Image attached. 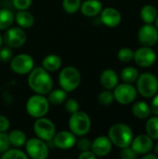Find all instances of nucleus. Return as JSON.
Masks as SVG:
<instances>
[{
    "instance_id": "41",
    "label": "nucleus",
    "mask_w": 158,
    "mask_h": 159,
    "mask_svg": "<svg viewBox=\"0 0 158 159\" xmlns=\"http://www.w3.org/2000/svg\"><path fill=\"white\" fill-rule=\"evenodd\" d=\"M78 157L79 159H95L97 157L94 155V153L91 150H88V151L81 152Z\"/></svg>"
},
{
    "instance_id": "42",
    "label": "nucleus",
    "mask_w": 158,
    "mask_h": 159,
    "mask_svg": "<svg viewBox=\"0 0 158 159\" xmlns=\"http://www.w3.org/2000/svg\"><path fill=\"white\" fill-rule=\"evenodd\" d=\"M142 159H158V156H156L155 153H147V154H145V155H143V157H142Z\"/></svg>"
},
{
    "instance_id": "23",
    "label": "nucleus",
    "mask_w": 158,
    "mask_h": 159,
    "mask_svg": "<svg viewBox=\"0 0 158 159\" xmlns=\"http://www.w3.org/2000/svg\"><path fill=\"white\" fill-rule=\"evenodd\" d=\"M47 100L49 104H54V105H60L63 103L67 97H68V92L65 91L64 89H51L47 93Z\"/></svg>"
},
{
    "instance_id": "11",
    "label": "nucleus",
    "mask_w": 158,
    "mask_h": 159,
    "mask_svg": "<svg viewBox=\"0 0 158 159\" xmlns=\"http://www.w3.org/2000/svg\"><path fill=\"white\" fill-rule=\"evenodd\" d=\"M4 42L7 46L10 48H20L23 46L27 40V34L23 28L20 26L9 27L7 29L4 36Z\"/></svg>"
},
{
    "instance_id": "22",
    "label": "nucleus",
    "mask_w": 158,
    "mask_h": 159,
    "mask_svg": "<svg viewBox=\"0 0 158 159\" xmlns=\"http://www.w3.org/2000/svg\"><path fill=\"white\" fill-rule=\"evenodd\" d=\"M62 64V61L60 56L56 54H49L46 56L42 61V67L47 72L58 71Z\"/></svg>"
},
{
    "instance_id": "37",
    "label": "nucleus",
    "mask_w": 158,
    "mask_h": 159,
    "mask_svg": "<svg viewBox=\"0 0 158 159\" xmlns=\"http://www.w3.org/2000/svg\"><path fill=\"white\" fill-rule=\"evenodd\" d=\"M33 0H12L14 7L18 10H26L32 5Z\"/></svg>"
},
{
    "instance_id": "40",
    "label": "nucleus",
    "mask_w": 158,
    "mask_h": 159,
    "mask_svg": "<svg viewBox=\"0 0 158 159\" xmlns=\"http://www.w3.org/2000/svg\"><path fill=\"white\" fill-rule=\"evenodd\" d=\"M150 106H151L152 113L155 116H158V92L153 97V100H152Z\"/></svg>"
},
{
    "instance_id": "8",
    "label": "nucleus",
    "mask_w": 158,
    "mask_h": 159,
    "mask_svg": "<svg viewBox=\"0 0 158 159\" xmlns=\"http://www.w3.org/2000/svg\"><path fill=\"white\" fill-rule=\"evenodd\" d=\"M25 153L28 157L33 159H46L49 155V150L45 141L39 138H31L26 141Z\"/></svg>"
},
{
    "instance_id": "44",
    "label": "nucleus",
    "mask_w": 158,
    "mask_h": 159,
    "mask_svg": "<svg viewBox=\"0 0 158 159\" xmlns=\"http://www.w3.org/2000/svg\"><path fill=\"white\" fill-rule=\"evenodd\" d=\"M3 42H4V39H3V36L0 34V48H1V46H2V44H3Z\"/></svg>"
},
{
    "instance_id": "17",
    "label": "nucleus",
    "mask_w": 158,
    "mask_h": 159,
    "mask_svg": "<svg viewBox=\"0 0 158 159\" xmlns=\"http://www.w3.org/2000/svg\"><path fill=\"white\" fill-rule=\"evenodd\" d=\"M100 14H101L102 22L109 28H115L121 23L122 20L121 13L115 7H109L102 8Z\"/></svg>"
},
{
    "instance_id": "7",
    "label": "nucleus",
    "mask_w": 158,
    "mask_h": 159,
    "mask_svg": "<svg viewBox=\"0 0 158 159\" xmlns=\"http://www.w3.org/2000/svg\"><path fill=\"white\" fill-rule=\"evenodd\" d=\"M34 131L37 138L45 142H49L52 141L56 133V127L52 120L42 116L36 118V121L34 124Z\"/></svg>"
},
{
    "instance_id": "20",
    "label": "nucleus",
    "mask_w": 158,
    "mask_h": 159,
    "mask_svg": "<svg viewBox=\"0 0 158 159\" xmlns=\"http://www.w3.org/2000/svg\"><path fill=\"white\" fill-rule=\"evenodd\" d=\"M15 20L17 24L23 29L31 28L34 24V17L31 12L27 11V9L19 10L15 14Z\"/></svg>"
},
{
    "instance_id": "36",
    "label": "nucleus",
    "mask_w": 158,
    "mask_h": 159,
    "mask_svg": "<svg viewBox=\"0 0 158 159\" xmlns=\"http://www.w3.org/2000/svg\"><path fill=\"white\" fill-rule=\"evenodd\" d=\"M120 157L123 159H136L138 157V155L134 152V150L129 145L128 147L121 149Z\"/></svg>"
},
{
    "instance_id": "4",
    "label": "nucleus",
    "mask_w": 158,
    "mask_h": 159,
    "mask_svg": "<svg viewBox=\"0 0 158 159\" xmlns=\"http://www.w3.org/2000/svg\"><path fill=\"white\" fill-rule=\"evenodd\" d=\"M69 129L75 136L83 137L87 135L91 129V119L85 112L77 111L71 114L69 118Z\"/></svg>"
},
{
    "instance_id": "28",
    "label": "nucleus",
    "mask_w": 158,
    "mask_h": 159,
    "mask_svg": "<svg viewBox=\"0 0 158 159\" xmlns=\"http://www.w3.org/2000/svg\"><path fill=\"white\" fill-rule=\"evenodd\" d=\"M146 134H148L154 141H158V116L150 117L145 125Z\"/></svg>"
},
{
    "instance_id": "31",
    "label": "nucleus",
    "mask_w": 158,
    "mask_h": 159,
    "mask_svg": "<svg viewBox=\"0 0 158 159\" xmlns=\"http://www.w3.org/2000/svg\"><path fill=\"white\" fill-rule=\"evenodd\" d=\"M115 101L114 93L110 89H104L98 95V102L102 105H110Z\"/></svg>"
},
{
    "instance_id": "2",
    "label": "nucleus",
    "mask_w": 158,
    "mask_h": 159,
    "mask_svg": "<svg viewBox=\"0 0 158 159\" xmlns=\"http://www.w3.org/2000/svg\"><path fill=\"white\" fill-rule=\"evenodd\" d=\"M108 137L113 145L122 149L131 144L133 131L129 126L123 123H116L109 129Z\"/></svg>"
},
{
    "instance_id": "29",
    "label": "nucleus",
    "mask_w": 158,
    "mask_h": 159,
    "mask_svg": "<svg viewBox=\"0 0 158 159\" xmlns=\"http://www.w3.org/2000/svg\"><path fill=\"white\" fill-rule=\"evenodd\" d=\"M3 159H28V156L25 152L20 149H8L1 155Z\"/></svg>"
},
{
    "instance_id": "5",
    "label": "nucleus",
    "mask_w": 158,
    "mask_h": 159,
    "mask_svg": "<svg viewBox=\"0 0 158 159\" xmlns=\"http://www.w3.org/2000/svg\"><path fill=\"white\" fill-rule=\"evenodd\" d=\"M81 83V74L77 68L67 66L63 68L59 75V84L62 89L67 92L75 90Z\"/></svg>"
},
{
    "instance_id": "14",
    "label": "nucleus",
    "mask_w": 158,
    "mask_h": 159,
    "mask_svg": "<svg viewBox=\"0 0 158 159\" xmlns=\"http://www.w3.org/2000/svg\"><path fill=\"white\" fill-rule=\"evenodd\" d=\"M130 147L138 156H143L153 150L154 140L148 134H140L133 137Z\"/></svg>"
},
{
    "instance_id": "43",
    "label": "nucleus",
    "mask_w": 158,
    "mask_h": 159,
    "mask_svg": "<svg viewBox=\"0 0 158 159\" xmlns=\"http://www.w3.org/2000/svg\"><path fill=\"white\" fill-rule=\"evenodd\" d=\"M153 149H154V153H155L156 156H158V143H156V145L153 147Z\"/></svg>"
},
{
    "instance_id": "24",
    "label": "nucleus",
    "mask_w": 158,
    "mask_h": 159,
    "mask_svg": "<svg viewBox=\"0 0 158 159\" xmlns=\"http://www.w3.org/2000/svg\"><path fill=\"white\" fill-rule=\"evenodd\" d=\"M8 140L10 143V145H13L16 148H20L25 145L27 138H26V134L21 131L20 129H14L12 131H10L8 134Z\"/></svg>"
},
{
    "instance_id": "16",
    "label": "nucleus",
    "mask_w": 158,
    "mask_h": 159,
    "mask_svg": "<svg viewBox=\"0 0 158 159\" xmlns=\"http://www.w3.org/2000/svg\"><path fill=\"white\" fill-rule=\"evenodd\" d=\"M113 143L108 136H99L91 143V151L97 157H103L112 151Z\"/></svg>"
},
{
    "instance_id": "34",
    "label": "nucleus",
    "mask_w": 158,
    "mask_h": 159,
    "mask_svg": "<svg viewBox=\"0 0 158 159\" xmlns=\"http://www.w3.org/2000/svg\"><path fill=\"white\" fill-rule=\"evenodd\" d=\"M65 102V110L70 113V114H74L77 111H79V102L75 100V99H66Z\"/></svg>"
},
{
    "instance_id": "39",
    "label": "nucleus",
    "mask_w": 158,
    "mask_h": 159,
    "mask_svg": "<svg viewBox=\"0 0 158 159\" xmlns=\"http://www.w3.org/2000/svg\"><path fill=\"white\" fill-rule=\"evenodd\" d=\"M10 127L8 118L3 115H0V132H7Z\"/></svg>"
},
{
    "instance_id": "9",
    "label": "nucleus",
    "mask_w": 158,
    "mask_h": 159,
    "mask_svg": "<svg viewBox=\"0 0 158 159\" xmlns=\"http://www.w3.org/2000/svg\"><path fill=\"white\" fill-rule=\"evenodd\" d=\"M10 69L18 75H28L34 67V58L26 53L18 54L13 56L9 61Z\"/></svg>"
},
{
    "instance_id": "32",
    "label": "nucleus",
    "mask_w": 158,
    "mask_h": 159,
    "mask_svg": "<svg viewBox=\"0 0 158 159\" xmlns=\"http://www.w3.org/2000/svg\"><path fill=\"white\" fill-rule=\"evenodd\" d=\"M117 58L122 62H129L134 58V50L129 48H122L117 52Z\"/></svg>"
},
{
    "instance_id": "10",
    "label": "nucleus",
    "mask_w": 158,
    "mask_h": 159,
    "mask_svg": "<svg viewBox=\"0 0 158 159\" xmlns=\"http://www.w3.org/2000/svg\"><path fill=\"white\" fill-rule=\"evenodd\" d=\"M114 97L115 101H116L120 104H129L133 102L138 95V91L136 88L129 83H123L120 85H117L114 89Z\"/></svg>"
},
{
    "instance_id": "18",
    "label": "nucleus",
    "mask_w": 158,
    "mask_h": 159,
    "mask_svg": "<svg viewBox=\"0 0 158 159\" xmlns=\"http://www.w3.org/2000/svg\"><path fill=\"white\" fill-rule=\"evenodd\" d=\"M102 3L100 0H85L81 3L80 11L86 17H95L102 10Z\"/></svg>"
},
{
    "instance_id": "13",
    "label": "nucleus",
    "mask_w": 158,
    "mask_h": 159,
    "mask_svg": "<svg viewBox=\"0 0 158 159\" xmlns=\"http://www.w3.org/2000/svg\"><path fill=\"white\" fill-rule=\"evenodd\" d=\"M138 39L142 46L153 47L158 42V29L153 23H145L138 32Z\"/></svg>"
},
{
    "instance_id": "30",
    "label": "nucleus",
    "mask_w": 158,
    "mask_h": 159,
    "mask_svg": "<svg viewBox=\"0 0 158 159\" xmlns=\"http://www.w3.org/2000/svg\"><path fill=\"white\" fill-rule=\"evenodd\" d=\"M81 0H62V7L66 13L74 14L80 9Z\"/></svg>"
},
{
    "instance_id": "35",
    "label": "nucleus",
    "mask_w": 158,
    "mask_h": 159,
    "mask_svg": "<svg viewBox=\"0 0 158 159\" xmlns=\"http://www.w3.org/2000/svg\"><path fill=\"white\" fill-rule=\"evenodd\" d=\"M10 143L8 140V136L6 132H0V154H3L7 150L9 149Z\"/></svg>"
},
{
    "instance_id": "38",
    "label": "nucleus",
    "mask_w": 158,
    "mask_h": 159,
    "mask_svg": "<svg viewBox=\"0 0 158 159\" xmlns=\"http://www.w3.org/2000/svg\"><path fill=\"white\" fill-rule=\"evenodd\" d=\"M91 143L92 142L90 140H88V138H81L79 141H76L75 145L77 146V148L83 152V151H88L91 149Z\"/></svg>"
},
{
    "instance_id": "25",
    "label": "nucleus",
    "mask_w": 158,
    "mask_h": 159,
    "mask_svg": "<svg viewBox=\"0 0 158 159\" xmlns=\"http://www.w3.org/2000/svg\"><path fill=\"white\" fill-rule=\"evenodd\" d=\"M158 12L156 7L152 5H145L142 7L140 16L144 23H154Z\"/></svg>"
},
{
    "instance_id": "3",
    "label": "nucleus",
    "mask_w": 158,
    "mask_h": 159,
    "mask_svg": "<svg viewBox=\"0 0 158 159\" xmlns=\"http://www.w3.org/2000/svg\"><path fill=\"white\" fill-rule=\"evenodd\" d=\"M136 89L143 98H153L158 92V78L152 73L139 75L136 80Z\"/></svg>"
},
{
    "instance_id": "6",
    "label": "nucleus",
    "mask_w": 158,
    "mask_h": 159,
    "mask_svg": "<svg viewBox=\"0 0 158 159\" xmlns=\"http://www.w3.org/2000/svg\"><path fill=\"white\" fill-rule=\"evenodd\" d=\"M49 110V102L47 98L42 94L31 96L26 102V111L28 115L34 118L45 116Z\"/></svg>"
},
{
    "instance_id": "19",
    "label": "nucleus",
    "mask_w": 158,
    "mask_h": 159,
    "mask_svg": "<svg viewBox=\"0 0 158 159\" xmlns=\"http://www.w3.org/2000/svg\"><path fill=\"white\" fill-rule=\"evenodd\" d=\"M118 75L113 69H105L101 74L100 81L104 89H114L118 85Z\"/></svg>"
},
{
    "instance_id": "12",
    "label": "nucleus",
    "mask_w": 158,
    "mask_h": 159,
    "mask_svg": "<svg viewBox=\"0 0 158 159\" xmlns=\"http://www.w3.org/2000/svg\"><path fill=\"white\" fill-rule=\"evenodd\" d=\"M134 61L142 68H148L155 64L156 61V53L151 47L142 46L134 51Z\"/></svg>"
},
{
    "instance_id": "21",
    "label": "nucleus",
    "mask_w": 158,
    "mask_h": 159,
    "mask_svg": "<svg viewBox=\"0 0 158 159\" xmlns=\"http://www.w3.org/2000/svg\"><path fill=\"white\" fill-rule=\"evenodd\" d=\"M132 114L139 119L149 118L152 114L151 106L143 101L136 102L132 106Z\"/></svg>"
},
{
    "instance_id": "33",
    "label": "nucleus",
    "mask_w": 158,
    "mask_h": 159,
    "mask_svg": "<svg viewBox=\"0 0 158 159\" xmlns=\"http://www.w3.org/2000/svg\"><path fill=\"white\" fill-rule=\"evenodd\" d=\"M13 58V51L10 47L0 48V61L2 62H9Z\"/></svg>"
},
{
    "instance_id": "27",
    "label": "nucleus",
    "mask_w": 158,
    "mask_h": 159,
    "mask_svg": "<svg viewBox=\"0 0 158 159\" xmlns=\"http://www.w3.org/2000/svg\"><path fill=\"white\" fill-rule=\"evenodd\" d=\"M139 75L140 74H139V71L137 70V68H135L133 66H127L121 71L120 77L125 83L132 84V83L136 82Z\"/></svg>"
},
{
    "instance_id": "26",
    "label": "nucleus",
    "mask_w": 158,
    "mask_h": 159,
    "mask_svg": "<svg viewBox=\"0 0 158 159\" xmlns=\"http://www.w3.org/2000/svg\"><path fill=\"white\" fill-rule=\"evenodd\" d=\"M15 20V14L7 9H0V30H7L9 28Z\"/></svg>"
},
{
    "instance_id": "15",
    "label": "nucleus",
    "mask_w": 158,
    "mask_h": 159,
    "mask_svg": "<svg viewBox=\"0 0 158 159\" xmlns=\"http://www.w3.org/2000/svg\"><path fill=\"white\" fill-rule=\"evenodd\" d=\"M54 145L61 150H68L73 148L76 143V136L68 130H62L58 133H55L53 139Z\"/></svg>"
},
{
    "instance_id": "45",
    "label": "nucleus",
    "mask_w": 158,
    "mask_h": 159,
    "mask_svg": "<svg viewBox=\"0 0 158 159\" xmlns=\"http://www.w3.org/2000/svg\"><path fill=\"white\" fill-rule=\"evenodd\" d=\"M155 22H156V28L158 29V14H157V16H156V19Z\"/></svg>"
},
{
    "instance_id": "1",
    "label": "nucleus",
    "mask_w": 158,
    "mask_h": 159,
    "mask_svg": "<svg viewBox=\"0 0 158 159\" xmlns=\"http://www.w3.org/2000/svg\"><path fill=\"white\" fill-rule=\"evenodd\" d=\"M28 86L37 94L47 95L53 89V80L46 69L41 67H34L28 74Z\"/></svg>"
}]
</instances>
